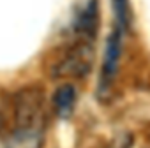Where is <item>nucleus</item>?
<instances>
[{
    "label": "nucleus",
    "mask_w": 150,
    "mask_h": 148,
    "mask_svg": "<svg viewBox=\"0 0 150 148\" xmlns=\"http://www.w3.org/2000/svg\"><path fill=\"white\" fill-rule=\"evenodd\" d=\"M74 104H76V90L72 85H62L60 88H57L53 95V108L58 116L67 118L72 113Z\"/></svg>",
    "instance_id": "39448f33"
},
{
    "label": "nucleus",
    "mask_w": 150,
    "mask_h": 148,
    "mask_svg": "<svg viewBox=\"0 0 150 148\" xmlns=\"http://www.w3.org/2000/svg\"><path fill=\"white\" fill-rule=\"evenodd\" d=\"M2 129H4V116L0 115V130H2Z\"/></svg>",
    "instance_id": "6e6552de"
},
{
    "label": "nucleus",
    "mask_w": 150,
    "mask_h": 148,
    "mask_svg": "<svg viewBox=\"0 0 150 148\" xmlns=\"http://www.w3.org/2000/svg\"><path fill=\"white\" fill-rule=\"evenodd\" d=\"M92 63H94L92 42L80 39L71 48H67L65 53L55 62L51 74H53V78H71V80L78 78L80 80L90 72Z\"/></svg>",
    "instance_id": "f03ea898"
},
{
    "label": "nucleus",
    "mask_w": 150,
    "mask_h": 148,
    "mask_svg": "<svg viewBox=\"0 0 150 148\" xmlns=\"http://www.w3.org/2000/svg\"><path fill=\"white\" fill-rule=\"evenodd\" d=\"M16 129L42 130L44 122V92L39 87H25L13 99Z\"/></svg>",
    "instance_id": "f257e3e1"
},
{
    "label": "nucleus",
    "mask_w": 150,
    "mask_h": 148,
    "mask_svg": "<svg viewBox=\"0 0 150 148\" xmlns=\"http://www.w3.org/2000/svg\"><path fill=\"white\" fill-rule=\"evenodd\" d=\"M113 11H115V18L118 23V28H127L129 21H131V14H129V4L127 0H113Z\"/></svg>",
    "instance_id": "0eeeda50"
},
{
    "label": "nucleus",
    "mask_w": 150,
    "mask_h": 148,
    "mask_svg": "<svg viewBox=\"0 0 150 148\" xmlns=\"http://www.w3.org/2000/svg\"><path fill=\"white\" fill-rule=\"evenodd\" d=\"M42 130L37 129H16L6 148H41Z\"/></svg>",
    "instance_id": "423d86ee"
},
{
    "label": "nucleus",
    "mask_w": 150,
    "mask_h": 148,
    "mask_svg": "<svg viewBox=\"0 0 150 148\" xmlns=\"http://www.w3.org/2000/svg\"><path fill=\"white\" fill-rule=\"evenodd\" d=\"M120 53H122V34H120V28H117L110 34L108 42H106L104 62H103V83L104 85H110L113 78L117 76Z\"/></svg>",
    "instance_id": "20e7f679"
},
{
    "label": "nucleus",
    "mask_w": 150,
    "mask_h": 148,
    "mask_svg": "<svg viewBox=\"0 0 150 148\" xmlns=\"http://www.w3.org/2000/svg\"><path fill=\"white\" fill-rule=\"evenodd\" d=\"M99 28V6L97 0H88V4L80 11V14L74 20V32L78 39L90 41L96 37Z\"/></svg>",
    "instance_id": "7ed1b4c3"
}]
</instances>
